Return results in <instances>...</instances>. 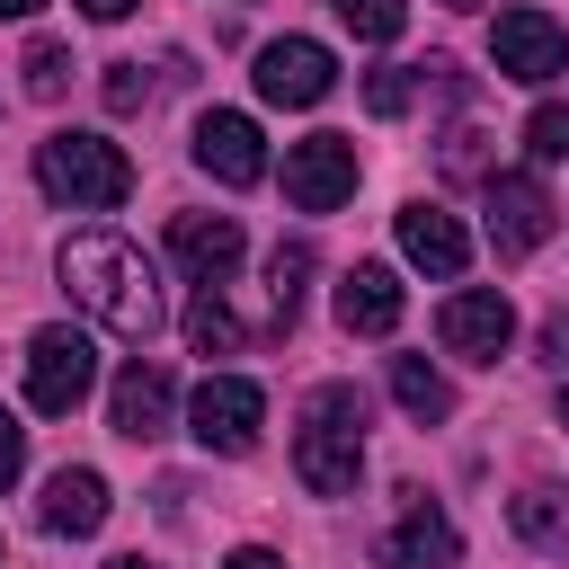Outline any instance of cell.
I'll return each instance as SVG.
<instances>
[{"instance_id": "d6986e66", "label": "cell", "mask_w": 569, "mask_h": 569, "mask_svg": "<svg viewBox=\"0 0 569 569\" xmlns=\"http://www.w3.org/2000/svg\"><path fill=\"white\" fill-rule=\"evenodd\" d=\"M391 391H400V409L427 427V418H453V382L427 365V356H391Z\"/></svg>"}, {"instance_id": "e0dca14e", "label": "cell", "mask_w": 569, "mask_h": 569, "mask_svg": "<svg viewBox=\"0 0 569 569\" xmlns=\"http://www.w3.org/2000/svg\"><path fill=\"white\" fill-rule=\"evenodd\" d=\"M169 249H178L204 284H222V276L240 267V222H231V213H178V222H169Z\"/></svg>"}, {"instance_id": "5b68a950", "label": "cell", "mask_w": 569, "mask_h": 569, "mask_svg": "<svg viewBox=\"0 0 569 569\" xmlns=\"http://www.w3.org/2000/svg\"><path fill=\"white\" fill-rule=\"evenodd\" d=\"M258 418H267V391L249 373H204L196 400H187V427L204 453H249L258 445Z\"/></svg>"}, {"instance_id": "f546056e", "label": "cell", "mask_w": 569, "mask_h": 569, "mask_svg": "<svg viewBox=\"0 0 569 569\" xmlns=\"http://www.w3.org/2000/svg\"><path fill=\"white\" fill-rule=\"evenodd\" d=\"M222 569H284V560H276V551H231Z\"/></svg>"}, {"instance_id": "52a82bcc", "label": "cell", "mask_w": 569, "mask_h": 569, "mask_svg": "<svg viewBox=\"0 0 569 569\" xmlns=\"http://www.w3.org/2000/svg\"><path fill=\"white\" fill-rule=\"evenodd\" d=\"M329 89H338L329 44H311V36H276V44L258 53V98H267V107H320Z\"/></svg>"}, {"instance_id": "9a60e30c", "label": "cell", "mask_w": 569, "mask_h": 569, "mask_svg": "<svg viewBox=\"0 0 569 569\" xmlns=\"http://www.w3.org/2000/svg\"><path fill=\"white\" fill-rule=\"evenodd\" d=\"M400 249H409V267H427V276H462V267H471V231H462L445 204H400Z\"/></svg>"}, {"instance_id": "2e32d148", "label": "cell", "mask_w": 569, "mask_h": 569, "mask_svg": "<svg viewBox=\"0 0 569 569\" xmlns=\"http://www.w3.org/2000/svg\"><path fill=\"white\" fill-rule=\"evenodd\" d=\"M36 525H44V533H71V542H80V533H98V525H107V480H98L89 462L53 471V480H44V498H36Z\"/></svg>"}, {"instance_id": "8fae6325", "label": "cell", "mask_w": 569, "mask_h": 569, "mask_svg": "<svg viewBox=\"0 0 569 569\" xmlns=\"http://www.w3.org/2000/svg\"><path fill=\"white\" fill-rule=\"evenodd\" d=\"M196 160H204L222 187H258V178H267V142H258V124L231 116V107H204V116H196Z\"/></svg>"}, {"instance_id": "7a4b0ae2", "label": "cell", "mask_w": 569, "mask_h": 569, "mask_svg": "<svg viewBox=\"0 0 569 569\" xmlns=\"http://www.w3.org/2000/svg\"><path fill=\"white\" fill-rule=\"evenodd\" d=\"M293 471L311 498H347L365 471V391L356 382H311L302 400V436H293Z\"/></svg>"}, {"instance_id": "603a6c76", "label": "cell", "mask_w": 569, "mask_h": 569, "mask_svg": "<svg viewBox=\"0 0 569 569\" xmlns=\"http://www.w3.org/2000/svg\"><path fill=\"white\" fill-rule=\"evenodd\" d=\"M329 9H338V18H347L365 44H391V36L409 27V0H329Z\"/></svg>"}, {"instance_id": "277c9868", "label": "cell", "mask_w": 569, "mask_h": 569, "mask_svg": "<svg viewBox=\"0 0 569 569\" xmlns=\"http://www.w3.org/2000/svg\"><path fill=\"white\" fill-rule=\"evenodd\" d=\"M89 382H98V347H89L71 320H53V329L27 338V400H36L44 418H71V409L89 400Z\"/></svg>"}, {"instance_id": "7402d4cb", "label": "cell", "mask_w": 569, "mask_h": 569, "mask_svg": "<svg viewBox=\"0 0 569 569\" xmlns=\"http://www.w3.org/2000/svg\"><path fill=\"white\" fill-rule=\"evenodd\" d=\"M18 71H27V98H62V89H71V44H53V36H36Z\"/></svg>"}, {"instance_id": "f1b7e54d", "label": "cell", "mask_w": 569, "mask_h": 569, "mask_svg": "<svg viewBox=\"0 0 569 569\" xmlns=\"http://www.w3.org/2000/svg\"><path fill=\"white\" fill-rule=\"evenodd\" d=\"M542 356H551V365H569V311H560V320L542 329Z\"/></svg>"}, {"instance_id": "9c48e42d", "label": "cell", "mask_w": 569, "mask_h": 569, "mask_svg": "<svg viewBox=\"0 0 569 569\" xmlns=\"http://www.w3.org/2000/svg\"><path fill=\"white\" fill-rule=\"evenodd\" d=\"M436 338H445L453 356H471V365H498V356H507V338H516V311H507V293L471 284V293H445Z\"/></svg>"}, {"instance_id": "ba28073f", "label": "cell", "mask_w": 569, "mask_h": 569, "mask_svg": "<svg viewBox=\"0 0 569 569\" xmlns=\"http://www.w3.org/2000/svg\"><path fill=\"white\" fill-rule=\"evenodd\" d=\"M284 196H293L302 213L347 204V196H356V142H347V133H311V142H293V151H284Z\"/></svg>"}, {"instance_id": "4dcf8cb0", "label": "cell", "mask_w": 569, "mask_h": 569, "mask_svg": "<svg viewBox=\"0 0 569 569\" xmlns=\"http://www.w3.org/2000/svg\"><path fill=\"white\" fill-rule=\"evenodd\" d=\"M80 9H89V18H124L133 0H80Z\"/></svg>"}, {"instance_id": "30bf717a", "label": "cell", "mask_w": 569, "mask_h": 569, "mask_svg": "<svg viewBox=\"0 0 569 569\" xmlns=\"http://www.w3.org/2000/svg\"><path fill=\"white\" fill-rule=\"evenodd\" d=\"M453 551H462V533L445 525V507H427L418 489H400V525L373 542V560L382 569H453Z\"/></svg>"}, {"instance_id": "836d02e7", "label": "cell", "mask_w": 569, "mask_h": 569, "mask_svg": "<svg viewBox=\"0 0 569 569\" xmlns=\"http://www.w3.org/2000/svg\"><path fill=\"white\" fill-rule=\"evenodd\" d=\"M560 427H569V391H560Z\"/></svg>"}, {"instance_id": "7c38bea8", "label": "cell", "mask_w": 569, "mask_h": 569, "mask_svg": "<svg viewBox=\"0 0 569 569\" xmlns=\"http://www.w3.org/2000/svg\"><path fill=\"white\" fill-rule=\"evenodd\" d=\"M551 196L533 187V178H489V240H498V258H525V249H542L551 240Z\"/></svg>"}, {"instance_id": "cb8c5ba5", "label": "cell", "mask_w": 569, "mask_h": 569, "mask_svg": "<svg viewBox=\"0 0 569 569\" xmlns=\"http://www.w3.org/2000/svg\"><path fill=\"white\" fill-rule=\"evenodd\" d=\"M525 151H533V160H569V107H560V98H542V107L525 116Z\"/></svg>"}, {"instance_id": "d6a6232c", "label": "cell", "mask_w": 569, "mask_h": 569, "mask_svg": "<svg viewBox=\"0 0 569 569\" xmlns=\"http://www.w3.org/2000/svg\"><path fill=\"white\" fill-rule=\"evenodd\" d=\"M107 569H151V560H142V551H124V560H107Z\"/></svg>"}, {"instance_id": "4316f807", "label": "cell", "mask_w": 569, "mask_h": 569, "mask_svg": "<svg viewBox=\"0 0 569 569\" xmlns=\"http://www.w3.org/2000/svg\"><path fill=\"white\" fill-rule=\"evenodd\" d=\"M480 142H489L480 124H453V133H445V169H453V178H471V169H480Z\"/></svg>"}, {"instance_id": "6da1fadb", "label": "cell", "mask_w": 569, "mask_h": 569, "mask_svg": "<svg viewBox=\"0 0 569 569\" xmlns=\"http://www.w3.org/2000/svg\"><path fill=\"white\" fill-rule=\"evenodd\" d=\"M62 293L98 320V329H116V338H151L160 329V284H151V267H142V249L124 240V231H71L62 240Z\"/></svg>"}, {"instance_id": "1f68e13d", "label": "cell", "mask_w": 569, "mask_h": 569, "mask_svg": "<svg viewBox=\"0 0 569 569\" xmlns=\"http://www.w3.org/2000/svg\"><path fill=\"white\" fill-rule=\"evenodd\" d=\"M36 9H44V0H0V18H36Z\"/></svg>"}, {"instance_id": "ffe728a7", "label": "cell", "mask_w": 569, "mask_h": 569, "mask_svg": "<svg viewBox=\"0 0 569 569\" xmlns=\"http://www.w3.org/2000/svg\"><path fill=\"white\" fill-rule=\"evenodd\" d=\"M302 276H311V240H284V249L267 258V302H276V320L302 311Z\"/></svg>"}, {"instance_id": "8992f818", "label": "cell", "mask_w": 569, "mask_h": 569, "mask_svg": "<svg viewBox=\"0 0 569 569\" xmlns=\"http://www.w3.org/2000/svg\"><path fill=\"white\" fill-rule=\"evenodd\" d=\"M489 53H498L507 80H533V89L569 71V36H560V18H542V9H507V18L489 27Z\"/></svg>"}, {"instance_id": "83f0119b", "label": "cell", "mask_w": 569, "mask_h": 569, "mask_svg": "<svg viewBox=\"0 0 569 569\" xmlns=\"http://www.w3.org/2000/svg\"><path fill=\"white\" fill-rule=\"evenodd\" d=\"M18 471H27V427H18L9 409H0V489H9Z\"/></svg>"}, {"instance_id": "d4e9b609", "label": "cell", "mask_w": 569, "mask_h": 569, "mask_svg": "<svg viewBox=\"0 0 569 569\" xmlns=\"http://www.w3.org/2000/svg\"><path fill=\"white\" fill-rule=\"evenodd\" d=\"M409 98H418V80H409V62H382V71L365 80V107H373V116H409Z\"/></svg>"}, {"instance_id": "4fadbf2b", "label": "cell", "mask_w": 569, "mask_h": 569, "mask_svg": "<svg viewBox=\"0 0 569 569\" xmlns=\"http://www.w3.org/2000/svg\"><path fill=\"white\" fill-rule=\"evenodd\" d=\"M107 427H116L124 445H151V436L169 427V365L133 356V365L116 373V391H107Z\"/></svg>"}, {"instance_id": "484cf974", "label": "cell", "mask_w": 569, "mask_h": 569, "mask_svg": "<svg viewBox=\"0 0 569 569\" xmlns=\"http://www.w3.org/2000/svg\"><path fill=\"white\" fill-rule=\"evenodd\" d=\"M142 98H151V71H142V62H107V107H116V116H133Z\"/></svg>"}, {"instance_id": "e575fe53", "label": "cell", "mask_w": 569, "mask_h": 569, "mask_svg": "<svg viewBox=\"0 0 569 569\" xmlns=\"http://www.w3.org/2000/svg\"><path fill=\"white\" fill-rule=\"evenodd\" d=\"M453 9H471V0H453Z\"/></svg>"}, {"instance_id": "3957f363", "label": "cell", "mask_w": 569, "mask_h": 569, "mask_svg": "<svg viewBox=\"0 0 569 569\" xmlns=\"http://www.w3.org/2000/svg\"><path fill=\"white\" fill-rule=\"evenodd\" d=\"M36 187L71 213H116L133 196V160L107 133H44L36 142Z\"/></svg>"}, {"instance_id": "ac0fdd59", "label": "cell", "mask_w": 569, "mask_h": 569, "mask_svg": "<svg viewBox=\"0 0 569 569\" xmlns=\"http://www.w3.org/2000/svg\"><path fill=\"white\" fill-rule=\"evenodd\" d=\"M507 516H516V533H525L533 551L569 560V489H516V498H507Z\"/></svg>"}, {"instance_id": "5bb4252c", "label": "cell", "mask_w": 569, "mask_h": 569, "mask_svg": "<svg viewBox=\"0 0 569 569\" xmlns=\"http://www.w3.org/2000/svg\"><path fill=\"white\" fill-rule=\"evenodd\" d=\"M338 329H356V338H391V329H400V276L373 267V258H356V267L338 276Z\"/></svg>"}, {"instance_id": "44dd1931", "label": "cell", "mask_w": 569, "mask_h": 569, "mask_svg": "<svg viewBox=\"0 0 569 569\" xmlns=\"http://www.w3.org/2000/svg\"><path fill=\"white\" fill-rule=\"evenodd\" d=\"M187 338H196V356H231V347H240V320L222 311V293H213V284L187 302Z\"/></svg>"}]
</instances>
